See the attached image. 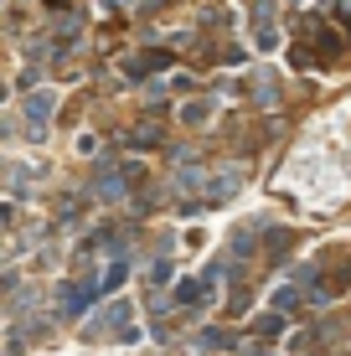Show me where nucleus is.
Masks as SVG:
<instances>
[{
    "label": "nucleus",
    "instance_id": "f257e3e1",
    "mask_svg": "<svg viewBox=\"0 0 351 356\" xmlns=\"http://www.w3.org/2000/svg\"><path fill=\"white\" fill-rule=\"evenodd\" d=\"M26 114H31V119H47V114H52V93H31Z\"/></svg>",
    "mask_w": 351,
    "mask_h": 356
}]
</instances>
